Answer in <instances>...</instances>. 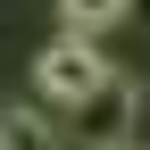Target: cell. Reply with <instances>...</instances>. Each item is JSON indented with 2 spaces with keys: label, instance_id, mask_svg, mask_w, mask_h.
Instances as JSON below:
<instances>
[{
  "label": "cell",
  "instance_id": "cell-1",
  "mask_svg": "<svg viewBox=\"0 0 150 150\" xmlns=\"http://www.w3.org/2000/svg\"><path fill=\"white\" fill-rule=\"evenodd\" d=\"M108 83V50L92 42V33H59V42H42V59H33V92H42L50 108H75L83 92Z\"/></svg>",
  "mask_w": 150,
  "mask_h": 150
},
{
  "label": "cell",
  "instance_id": "cell-2",
  "mask_svg": "<svg viewBox=\"0 0 150 150\" xmlns=\"http://www.w3.org/2000/svg\"><path fill=\"white\" fill-rule=\"evenodd\" d=\"M134 117H142V108H134V83L108 75L100 92H83V100L67 108V134L83 150H125V142H134Z\"/></svg>",
  "mask_w": 150,
  "mask_h": 150
},
{
  "label": "cell",
  "instance_id": "cell-3",
  "mask_svg": "<svg viewBox=\"0 0 150 150\" xmlns=\"http://www.w3.org/2000/svg\"><path fill=\"white\" fill-rule=\"evenodd\" d=\"M0 150H59V125H50L33 100H8L0 108Z\"/></svg>",
  "mask_w": 150,
  "mask_h": 150
},
{
  "label": "cell",
  "instance_id": "cell-4",
  "mask_svg": "<svg viewBox=\"0 0 150 150\" xmlns=\"http://www.w3.org/2000/svg\"><path fill=\"white\" fill-rule=\"evenodd\" d=\"M125 8L134 0H59V33H92L100 42L108 25H125Z\"/></svg>",
  "mask_w": 150,
  "mask_h": 150
},
{
  "label": "cell",
  "instance_id": "cell-5",
  "mask_svg": "<svg viewBox=\"0 0 150 150\" xmlns=\"http://www.w3.org/2000/svg\"><path fill=\"white\" fill-rule=\"evenodd\" d=\"M125 150H134V142H125Z\"/></svg>",
  "mask_w": 150,
  "mask_h": 150
}]
</instances>
